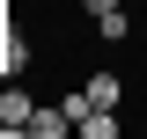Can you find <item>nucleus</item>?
Instances as JSON below:
<instances>
[{"label": "nucleus", "instance_id": "1", "mask_svg": "<svg viewBox=\"0 0 147 139\" xmlns=\"http://www.w3.org/2000/svg\"><path fill=\"white\" fill-rule=\"evenodd\" d=\"M0 117H7V139H30V117H37V95L7 81V88H0Z\"/></svg>", "mask_w": 147, "mask_h": 139}, {"label": "nucleus", "instance_id": "7", "mask_svg": "<svg viewBox=\"0 0 147 139\" xmlns=\"http://www.w3.org/2000/svg\"><path fill=\"white\" fill-rule=\"evenodd\" d=\"M59 110H66V117H74V124H81V117H88V110H96V103H88V88H66V95H59Z\"/></svg>", "mask_w": 147, "mask_h": 139}, {"label": "nucleus", "instance_id": "2", "mask_svg": "<svg viewBox=\"0 0 147 139\" xmlns=\"http://www.w3.org/2000/svg\"><path fill=\"white\" fill-rule=\"evenodd\" d=\"M22 66H30V37L15 22H0V81H22Z\"/></svg>", "mask_w": 147, "mask_h": 139}, {"label": "nucleus", "instance_id": "9", "mask_svg": "<svg viewBox=\"0 0 147 139\" xmlns=\"http://www.w3.org/2000/svg\"><path fill=\"white\" fill-rule=\"evenodd\" d=\"M0 139H7V117H0Z\"/></svg>", "mask_w": 147, "mask_h": 139}, {"label": "nucleus", "instance_id": "8", "mask_svg": "<svg viewBox=\"0 0 147 139\" xmlns=\"http://www.w3.org/2000/svg\"><path fill=\"white\" fill-rule=\"evenodd\" d=\"M96 7H118V0H88V15H96Z\"/></svg>", "mask_w": 147, "mask_h": 139}, {"label": "nucleus", "instance_id": "6", "mask_svg": "<svg viewBox=\"0 0 147 139\" xmlns=\"http://www.w3.org/2000/svg\"><path fill=\"white\" fill-rule=\"evenodd\" d=\"M74 132H81V139H118V110H88Z\"/></svg>", "mask_w": 147, "mask_h": 139}, {"label": "nucleus", "instance_id": "5", "mask_svg": "<svg viewBox=\"0 0 147 139\" xmlns=\"http://www.w3.org/2000/svg\"><path fill=\"white\" fill-rule=\"evenodd\" d=\"M96 29H103V44H125V37H132V15H125V7H96Z\"/></svg>", "mask_w": 147, "mask_h": 139}, {"label": "nucleus", "instance_id": "4", "mask_svg": "<svg viewBox=\"0 0 147 139\" xmlns=\"http://www.w3.org/2000/svg\"><path fill=\"white\" fill-rule=\"evenodd\" d=\"M74 132V117H66V110H59V103H37V117H30V139H66Z\"/></svg>", "mask_w": 147, "mask_h": 139}, {"label": "nucleus", "instance_id": "3", "mask_svg": "<svg viewBox=\"0 0 147 139\" xmlns=\"http://www.w3.org/2000/svg\"><path fill=\"white\" fill-rule=\"evenodd\" d=\"M81 88H88V103H96V110H118V103H125V81H118L110 66H96V73H88Z\"/></svg>", "mask_w": 147, "mask_h": 139}]
</instances>
